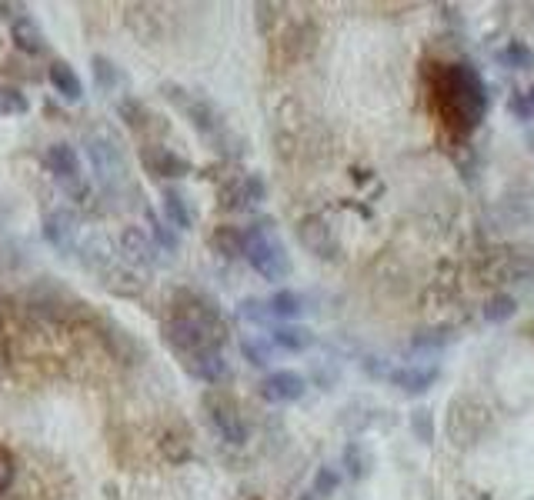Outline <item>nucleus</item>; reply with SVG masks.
<instances>
[{"mask_svg":"<svg viewBox=\"0 0 534 500\" xmlns=\"http://www.w3.org/2000/svg\"><path fill=\"white\" fill-rule=\"evenodd\" d=\"M411 431H415V437L421 443H431L434 441V420H431V410L427 408H417L415 414H411Z\"/></svg>","mask_w":534,"mask_h":500,"instance_id":"27","label":"nucleus"},{"mask_svg":"<svg viewBox=\"0 0 534 500\" xmlns=\"http://www.w3.org/2000/svg\"><path fill=\"white\" fill-rule=\"evenodd\" d=\"M87 161L94 167L97 174V184L107 187V190H114V187L127 177V161H124V151L118 147V140L104 137V134H97V137H87Z\"/></svg>","mask_w":534,"mask_h":500,"instance_id":"3","label":"nucleus"},{"mask_svg":"<svg viewBox=\"0 0 534 500\" xmlns=\"http://www.w3.org/2000/svg\"><path fill=\"white\" fill-rule=\"evenodd\" d=\"M345 464H347V474L355 480H361L368 474V457H364V451H361L357 443H347L345 447Z\"/></svg>","mask_w":534,"mask_h":500,"instance_id":"30","label":"nucleus"},{"mask_svg":"<svg viewBox=\"0 0 534 500\" xmlns=\"http://www.w3.org/2000/svg\"><path fill=\"white\" fill-rule=\"evenodd\" d=\"M524 101H528V107H531V117H534V87L528 93H524Z\"/></svg>","mask_w":534,"mask_h":500,"instance_id":"34","label":"nucleus"},{"mask_svg":"<svg viewBox=\"0 0 534 500\" xmlns=\"http://www.w3.org/2000/svg\"><path fill=\"white\" fill-rule=\"evenodd\" d=\"M184 371H188L194 381L217 384V381H224L227 364H224V357H221V350H211V354H201V357H194V361L184 364Z\"/></svg>","mask_w":534,"mask_h":500,"instance_id":"17","label":"nucleus"},{"mask_svg":"<svg viewBox=\"0 0 534 500\" xmlns=\"http://www.w3.org/2000/svg\"><path fill=\"white\" fill-rule=\"evenodd\" d=\"M514 311H518V303H514V297H508V294H498V297H491V301L485 303V320L487 324H504V320H511L514 317Z\"/></svg>","mask_w":534,"mask_h":500,"instance_id":"24","label":"nucleus"},{"mask_svg":"<svg viewBox=\"0 0 534 500\" xmlns=\"http://www.w3.org/2000/svg\"><path fill=\"white\" fill-rule=\"evenodd\" d=\"M11 40L17 50H24V54H31V57H37V54L48 50L44 31H40L37 21H31V17H17V21L11 23Z\"/></svg>","mask_w":534,"mask_h":500,"instance_id":"14","label":"nucleus"},{"mask_svg":"<svg viewBox=\"0 0 534 500\" xmlns=\"http://www.w3.org/2000/svg\"><path fill=\"white\" fill-rule=\"evenodd\" d=\"M495 57H498L501 67H514V70H528L534 64V54L521 44V40H511L508 47H501Z\"/></svg>","mask_w":534,"mask_h":500,"instance_id":"21","label":"nucleus"},{"mask_svg":"<svg viewBox=\"0 0 534 500\" xmlns=\"http://www.w3.org/2000/svg\"><path fill=\"white\" fill-rule=\"evenodd\" d=\"M13 478H17V457L0 443V497L11 490V484H13Z\"/></svg>","mask_w":534,"mask_h":500,"instance_id":"29","label":"nucleus"},{"mask_svg":"<svg viewBox=\"0 0 534 500\" xmlns=\"http://www.w3.org/2000/svg\"><path fill=\"white\" fill-rule=\"evenodd\" d=\"M508 110L518 117V120H524V124H528V120H534L531 107H528V101H524V93H514V97H508Z\"/></svg>","mask_w":534,"mask_h":500,"instance_id":"32","label":"nucleus"},{"mask_svg":"<svg viewBox=\"0 0 534 500\" xmlns=\"http://www.w3.org/2000/svg\"><path fill=\"white\" fill-rule=\"evenodd\" d=\"M118 114L124 117V124H127V127H134V130L147 127V124L154 120V117H151V110H147V107H144L137 97H124V101L118 104Z\"/></svg>","mask_w":534,"mask_h":500,"instance_id":"22","label":"nucleus"},{"mask_svg":"<svg viewBox=\"0 0 534 500\" xmlns=\"http://www.w3.org/2000/svg\"><path fill=\"white\" fill-rule=\"evenodd\" d=\"M244 257L264 280H285L291 274V257L277 241L271 221L254 224L250 231H244Z\"/></svg>","mask_w":534,"mask_h":500,"instance_id":"2","label":"nucleus"},{"mask_svg":"<svg viewBox=\"0 0 534 500\" xmlns=\"http://www.w3.org/2000/svg\"><path fill=\"white\" fill-rule=\"evenodd\" d=\"M91 67H94V83L101 87L104 93L118 91L120 81H124V74H120V67L114 64L110 57H104V54H94V60H91Z\"/></svg>","mask_w":534,"mask_h":500,"instance_id":"20","label":"nucleus"},{"mask_svg":"<svg viewBox=\"0 0 534 500\" xmlns=\"http://www.w3.org/2000/svg\"><path fill=\"white\" fill-rule=\"evenodd\" d=\"M308 394V381L297 371H274L261 381V397L267 404H294Z\"/></svg>","mask_w":534,"mask_h":500,"instance_id":"6","label":"nucleus"},{"mask_svg":"<svg viewBox=\"0 0 534 500\" xmlns=\"http://www.w3.org/2000/svg\"><path fill=\"white\" fill-rule=\"evenodd\" d=\"M388 381L401 387L404 394H425L438 381V367H394L388 371Z\"/></svg>","mask_w":534,"mask_h":500,"instance_id":"12","label":"nucleus"},{"mask_svg":"<svg viewBox=\"0 0 534 500\" xmlns=\"http://www.w3.org/2000/svg\"><path fill=\"white\" fill-rule=\"evenodd\" d=\"M44 163L54 177H60L64 184H77L81 180V157L71 144H50L44 154Z\"/></svg>","mask_w":534,"mask_h":500,"instance_id":"11","label":"nucleus"},{"mask_svg":"<svg viewBox=\"0 0 534 500\" xmlns=\"http://www.w3.org/2000/svg\"><path fill=\"white\" fill-rule=\"evenodd\" d=\"M161 204H164V221L174 227V231H190L194 227V214L188 207V197L174 190V187H164L161 190Z\"/></svg>","mask_w":534,"mask_h":500,"instance_id":"15","label":"nucleus"},{"mask_svg":"<svg viewBox=\"0 0 534 500\" xmlns=\"http://www.w3.org/2000/svg\"><path fill=\"white\" fill-rule=\"evenodd\" d=\"M211 247L221 257H241V254H244V231H238V227L224 224V227H217V231H214Z\"/></svg>","mask_w":534,"mask_h":500,"instance_id":"19","label":"nucleus"},{"mask_svg":"<svg viewBox=\"0 0 534 500\" xmlns=\"http://www.w3.org/2000/svg\"><path fill=\"white\" fill-rule=\"evenodd\" d=\"M141 161L147 167V174L161 177V180H180V177H188L194 171L190 161H184L180 154H174L171 147H161V144H147L141 151Z\"/></svg>","mask_w":534,"mask_h":500,"instance_id":"5","label":"nucleus"},{"mask_svg":"<svg viewBox=\"0 0 534 500\" xmlns=\"http://www.w3.org/2000/svg\"><path fill=\"white\" fill-rule=\"evenodd\" d=\"M415 350L417 354H427V357H434V354H441L444 350V338H415Z\"/></svg>","mask_w":534,"mask_h":500,"instance_id":"33","label":"nucleus"},{"mask_svg":"<svg viewBox=\"0 0 534 500\" xmlns=\"http://www.w3.org/2000/svg\"><path fill=\"white\" fill-rule=\"evenodd\" d=\"M297 237H301V244L308 247L311 254L318 257H334V250H337L331 227L320 221V217H304V221L297 224Z\"/></svg>","mask_w":534,"mask_h":500,"instance_id":"10","label":"nucleus"},{"mask_svg":"<svg viewBox=\"0 0 534 500\" xmlns=\"http://www.w3.org/2000/svg\"><path fill=\"white\" fill-rule=\"evenodd\" d=\"M120 254L134 268H151L157 260V244L151 241V233L144 227H124L120 233Z\"/></svg>","mask_w":534,"mask_h":500,"instance_id":"9","label":"nucleus"},{"mask_svg":"<svg viewBox=\"0 0 534 500\" xmlns=\"http://www.w3.org/2000/svg\"><path fill=\"white\" fill-rule=\"evenodd\" d=\"M147 224H151V241H154L157 247H164V250H174L178 247V233H174V227L167 221H161L154 210H147Z\"/></svg>","mask_w":534,"mask_h":500,"instance_id":"26","label":"nucleus"},{"mask_svg":"<svg viewBox=\"0 0 534 500\" xmlns=\"http://www.w3.org/2000/svg\"><path fill=\"white\" fill-rule=\"evenodd\" d=\"M337 484H341V478H337V470H331V467H320L318 474H314V494L318 497H331L334 490H337Z\"/></svg>","mask_w":534,"mask_h":500,"instance_id":"31","label":"nucleus"},{"mask_svg":"<svg viewBox=\"0 0 534 500\" xmlns=\"http://www.w3.org/2000/svg\"><path fill=\"white\" fill-rule=\"evenodd\" d=\"M267 311H271V317L291 324V320H297V317L304 314V297L294 291H277L267 297Z\"/></svg>","mask_w":534,"mask_h":500,"instance_id":"18","label":"nucleus"},{"mask_svg":"<svg viewBox=\"0 0 534 500\" xmlns=\"http://www.w3.org/2000/svg\"><path fill=\"white\" fill-rule=\"evenodd\" d=\"M438 91L441 117L451 124L458 134H471V130L485 120L487 110V87L471 64H448L434 81Z\"/></svg>","mask_w":534,"mask_h":500,"instance_id":"1","label":"nucleus"},{"mask_svg":"<svg viewBox=\"0 0 534 500\" xmlns=\"http://www.w3.org/2000/svg\"><path fill=\"white\" fill-rule=\"evenodd\" d=\"M241 354H244L254 367H267L274 357V344L267 338H244L241 340Z\"/></svg>","mask_w":534,"mask_h":500,"instance_id":"23","label":"nucleus"},{"mask_svg":"<svg viewBox=\"0 0 534 500\" xmlns=\"http://www.w3.org/2000/svg\"><path fill=\"white\" fill-rule=\"evenodd\" d=\"M238 317H244V320H250V324H264V320H271V311H267V301L248 297V301H241Z\"/></svg>","mask_w":534,"mask_h":500,"instance_id":"28","label":"nucleus"},{"mask_svg":"<svg viewBox=\"0 0 534 500\" xmlns=\"http://www.w3.org/2000/svg\"><path fill=\"white\" fill-rule=\"evenodd\" d=\"M264 194H267V187H264V180L258 174L234 177V180L221 190V207H231V210L254 207V204L264 200Z\"/></svg>","mask_w":534,"mask_h":500,"instance_id":"8","label":"nucleus"},{"mask_svg":"<svg viewBox=\"0 0 534 500\" xmlns=\"http://www.w3.org/2000/svg\"><path fill=\"white\" fill-rule=\"evenodd\" d=\"M204 410H207L211 427L221 434L227 443L248 441V424L241 417L238 404L231 400V394H224V390H207V394H204Z\"/></svg>","mask_w":534,"mask_h":500,"instance_id":"4","label":"nucleus"},{"mask_svg":"<svg viewBox=\"0 0 534 500\" xmlns=\"http://www.w3.org/2000/svg\"><path fill=\"white\" fill-rule=\"evenodd\" d=\"M48 81H50V87H54L64 101H71V104H77V101L83 97V81L77 77V70H74L67 60H54V64H50Z\"/></svg>","mask_w":534,"mask_h":500,"instance_id":"13","label":"nucleus"},{"mask_svg":"<svg viewBox=\"0 0 534 500\" xmlns=\"http://www.w3.org/2000/svg\"><path fill=\"white\" fill-rule=\"evenodd\" d=\"M267 340H271L274 347L287 350V354H304V350L314 344V334H311L308 327H301V324H277Z\"/></svg>","mask_w":534,"mask_h":500,"instance_id":"16","label":"nucleus"},{"mask_svg":"<svg viewBox=\"0 0 534 500\" xmlns=\"http://www.w3.org/2000/svg\"><path fill=\"white\" fill-rule=\"evenodd\" d=\"M31 110V101L21 87H0V117H17Z\"/></svg>","mask_w":534,"mask_h":500,"instance_id":"25","label":"nucleus"},{"mask_svg":"<svg viewBox=\"0 0 534 500\" xmlns=\"http://www.w3.org/2000/svg\"><path fill=\"white\" fill-rule=\"evenodd\" d=\"M77 233H81V224L71 210H54L44 217V241L60 254H71L77 247Z\"/></svg>","mask_w":534,"mask_h":500,"instance_id":"7","label":"nucleus"}]
</instances>
